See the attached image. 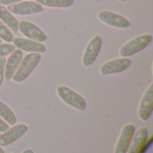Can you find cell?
I'll use <instances>...</instances> for the list:
<instances>
[{"label":"cell","mask_w":153,"mask_h":153,"mask_svg":"<svg viewBox=\"0 0 153 153\" xmlns=\"http://www.w3.org/2000/svg\"><path fill=\"white\" fill-rule=\"evenodd\" d=\"M41 59L39 53H30L22 57L17 70L13 75L12 79L15 82H21L27 79L31 72L35 69Z\"/></svg>","instance_id":"1"},{"label":"cell","mask_w":153,"mask_h":153,"mask_svg":"<svg viewBox=\"0 0 153 153\" xmlns=\"http://www.w3.org/2000/svg\"><path fill=\"white\" fill-rule=\"evenodd\" d=\"M152 40V35L143 34L134 38L126 42L119 50V54L122 57H129L134 54H137L143 50Z\"/></svg>","instance_id":"2"},{"label":"cell","mask_w":153,"mask_h":153,"mask_svg":"<svg viewBox=\"0 0 153 153\" xmlns=\"http://www.w3.org/2000/svg\"><path fill=\"white\" fill-rule=\"evenodd\" d=\"M56 92L57 95L59 96V98L68 106L80 110V111H84L86 108V101L84 100V98L80 95L79 93H77L76 91H73L72 89L64 86V85H60L57 87L56 89Z\"/></svg>","instance_id":"3"},{"label":"cell","mask_w":153,"mask_h":153,"mask_svg":"<svg viewBox=\"0 0 153 153\" xmlns=\"http://www.w3.org/2000/svg\"><path fill=\"white\" fill-rule=\"evenodd\" d=\"M7 10L11 13L18 15H29L35 14L43 11V6L34 1H24L19 2L7 6Z\"/></svg>","instance_id":"4"},{"label":"cell","mask_w":153,"mask_h":153,"mask_svg":"<svg viewBox=\"0 0 153 153\" xmlns=\"http://www.w3.org/2000/svg\"><path fill=\"white\" fill-rule=\"evenodd\" d=\"M101 46H102V38L100 35L94 36L90 40V42L88 43L84 50L82 59V65L84 66H90L95 62L100 51Z\"/></svg>","instance_id":"5"},{"label":"cell","mask_w":153,"mask_h":153,"mask_svg":"<svg viewBox=\"0 0 153 153\" xmlns=\"http://www.w3.org/2000/svg\"><path fill=\"white\" fill-rule=\"evenodd\" d=\"M98 17L101 22L114 28L126 29L131 25L130 22L123 15L107 10L100 11L98 14Z\"/></svg>","instance_id":"6"},{"label":"cell","mask_w":153,"mask_h":153,"mask_svg":"<svg viewBox=\"0 0 153 153\" xmlns=\"http://www.w3.org/2000/svg\"><path fill=\"white\" fill-rule=\"evenodd\" d=\"M132 65V60L127 57H120L110 60L100 67V74L102 75L116 74L124 72Z\"/></svg>","instance_id":"7"},{"label":"cell","mask_w":153,"mask_h":153,"mask_svg":"<svg viewBox=\"0 0 153 153\" xmlns=\"http://www.w3.org/2000/svg\"><path fill=\"white\" fill-rule=\"evenodd\" d=\"M18 30L30 39L38 42H43L48 39L47 35L40 28L28 21H21L18 24Z\"/></svg>","instance_id":"8"},{"label":"cell","mask_w":153,"mask_h":153,"mask_svg":"<svg viewBox=\"0 0 153 153\" xmlns=\"http://www.w3.org/2000/svg\"><path fill=\"white\" fill-rule=\"evenodd\" d=\"M28 130V126L24 124L13 125V127L9 128L0 135V146L4 147L21 138Z\"/></svg>","instance_id":"9"},{"label":"cell","mask_w":153,"mask_h":153,"mask_svg":"<svg viewBox=\"0 0 153 153\" xmlns=\"http://www.w3.org/2000/svg\"><path fill=\"white\" fill-rule=\"evenodd\" d=\"M153 109V83H152L143 95L138 108L139 117L143 121L149 119Z\"/></svg>","instance_id":"10"},{"label":"cell","mask_w":153,"mask_h":153,"mask_svg":"<svg viewBox=\"0 0 153 153\" xmlns=\"http://www.w3.org/2000/svg\"><path fill=\"white\" fill-rule=\"evenodd\" d=\"M134 126L132 124L126 125L117 139L116 148H115V153H126L127 150L130 146L132 138L134 134Z\"/></svg>","instance_id":"11"},{"label":"cell","mask_w":153,"mask_h":153,"mask_svg":"<svg viewBox=\"0 0 153 153\" xmlns=\"http://www.w3.org/2000/svg\"><path fill=\"white\" fill-rule=\"evenodd\" d=\"M13 43L17 49L26 52H32V53H44L46 52V47L41 42H38L30 39H23V38H13Z\"/></svg>","instance_id":"12"},{"label":"cell","mask_w":153,"mask_h":153,"mask_svg":"<svg viewBox=\"0 0 153 153\" xmlns=\"http://www.w3.org/2000/svg\"><path fill=\"white\" fill-rule=\"evenodd\" d=\"M22 59V51L20 49H15L13 53L9 55V57L7 60H5V65H4V78L6 81H10L12 79Z\"/></svg>","instance_id":"13"},{"label":"cell","mask_w":153,"mask_h":153,"mask_svg":"<svg viewBox=\"0 0 153 153\" xmlns=\"http://www.w3.org/2000/svg\"><path fill=\"white\" fill-rule=\"evenodd\" d=\"M148 140V129L145 126H142L134 134L127 153H140L143 147Z\"/></svg>","instance_id":"14"},{"label":"cell","mask_w":153,"mask_h":153,"mask_svg":"<svg viewBox=\"0 0 153 153\" xmlns=\"http://www.w3.org/2000/svg\"><path fill=\"white\" fill-rule=\"evenodd\" d=\"M0 20L11 30V31L17 32L19 22L4 5H0Z\"/></svg>","instance_id":"15"},{"label":"cell","mask_w":153,"mask_h":153,"mask_svg":"<svg viewBox=\"0 0 153 153\" xmlns=\"http://www.w3.org/2000/svg\"><path fill=\"white\" fill-rule=\"evenodd\" d=\"M0 117L10 126H13L16 123V117L13 110L3 101L0 100Z\"/></svg>","instance_id":"16"},{"label":"cell","mask_w":153,"mask_h":153,"mask_svg":"<svg viewBox=\"0 0 153 153\" xmlns=\"http://www.w3.org/2000/svg\"><path fill=\"white\" fill-rule=\"evenodd\" d=\"M41 5H46L48 7H57V8H67L73 5L74 0H36Z\"/></svg>","instance_id":"17"},{"label":"cell","mask_w":153,"mask_h":153,"mask_svg":"<svg viewBox=\"0 0 153 153\" xmlns=\"http://www.w3.org/2000/svg\"><path fill=\"white\" fill-rule=\"evenodd\" d=\"M0 39L7 43H11L13 39V32L1 20H0Z\"/></svg>","instance_id":"18"},{"label":"cell","mask_w":153,"mask_h":153,"mask_svg":"<svg viewBox=\"0 0 153 153\" xmlns=\"http://www.w3.org/2000/svg\"><path fill=\"white\" fill-rule=\"evenodd\" d=\"M15 50L14 45L11 43H0V57H4L6 56H9L11 53H13Z\"/></svg>","instance_id":"19"},{"label":"cell","mask_w":153,"mask_h":153,"mask_svg":"<svg viewBox=\"0 0 153 153\" xmlns=\"http://www.w3.org/2000/svg\"><path fill=\"white\" fill-rule=\"evenodd\" d=\"M4 65H5V59L4 57H0V87L4 78Z\"/></svg>","instance_id":"20"},{"label":"cell","mask_w":153,"mask_h":153,"mask_svg":"<svg viewBox=\"0 0 153 153\" xmlns=\"http://www.w3.org/2000/svg\"><path fill=\"white\" fill-rule=\"evenodd\" d=\"M9 128H10L9 125H8L7 123H5V122L3 120V118L0 117V133H4V132H5L6 130H8Z\"/></svg>","instance_id":"21"},{"label":"cell","mask_w":153,"mask_h":153,"mask_svg":"<svg viewBox=\"0 0 153 153\" xmlns=\"http://www.w3.org/2000/svg\"><path fill=\"white\" fill-rule=\"evenodd\" d=\"M22 0H0V5H9L15 3H19Z\"/></svg>","instance_id":"22"},{"label":"cell","mask_w":153,"mask_h":153,"mask_svg":"<svg viewBox=\"0 0 153 153\" xmlns=\"http://www.w3.org/2000/svg\"><path fill=\"white\" fill-rule=\"evenodd\" d=\"M22 153H34L31 149H25Z\"/></svg>","instance_id":"23"},{"label":"cell","mask_w":153,"mask_h":153,"mask_svg":"<svg viewBox=\"0 0 153 153\" xmlns=\"http://www.w3.org/2000/svg\"><path fill=\"white\" fill-rule=\"evenodd\" d=\"M0 153H4V152L3 151V149L1 148V146H0Z\"/></svg>","instance_id":"24"},{"label":"cell","mask_w":153,"mask_h":153,"mask_svg":"<svg viewBox=\"0 0 153 153\" xmlns=\"http://www.w3.org/2000/svg\"><path fill=\"white\" fill-rule=\"evenodd\" d=\"M120 1H121V2H125L126 0H120Z\"/></svg>","instance_id":"25"},{"label":"cell","mask_w":153,"mask_h":153,"mask_svg":"<svg viewBox=\"0 0 153 153\" xmlns=\"http://www.w3.org/2000/svg\"><path fill=\"white\" fill-rule=\"evenodd\" d=\"M1 41H2V39H0V43H1Z\"/></svg>","instance_id":"26"}]
</instances>
